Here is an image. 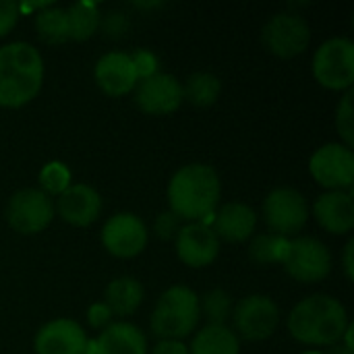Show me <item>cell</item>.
<instances>
[{
    "label": "cell",
    "instance_id": "cell-1",
    "mask_svg": "<svg viewBox=\"0 0 354 354\" xmlns=\"http://www.w3.org/2000/svg\"><path fill=\"white\" fill-rule=\"evenodd\" d=\"M168 205L174 216L189 222H205L220 205L222 185L218 172L207 164L178 168L168 183Z\"/></svg>",
    "mask_w": 354,
    "mask_h": 354
},
{
    "label": "cell",
    "instance_id": "cell-2",
    "mask_svg": "<svg viewBox=\"0 0 354 354\" xmlns=\"http://www.w3.org/2000/svg\"><path fill=\"white\" fill-rule=\"evenodd\" d=\"M344 305L330 295H311L295 305L288 315L290 336L307 346H334L342 342L348 330Z\"/></svg>",
    "mask_w": 354,
    "mask_h": 354
},
{
    "label": "cell",
    "instance_id": "cell-3",
    "mask_svg": "<svg viewBox=\"0 0 354 354\" xmlns=\"http://www.w3.org/2000/svg\"><path fill=\"white\" fill-rule=\"evenodd\" d=\"M44 83V58L27 41H10L0 48V106L21 108L29 104Z\"/></svg>",
    "mask_w": 354,
    "mask_h": 354
},
{
    "label": "cell",
    "instance_id": "cell-4",
    "mask_svg": "<svg viewBox=\"0 0 354 354\" xmlns=\"http://www.w3.org/2000/svg\"><path fill=\"white\" fill-rule=\"evenodd\" d=\"M199 297L187 286H172L158 299L149 317V328L160 340H180L195 332L199 324Z\"/></svg>",
    "mask_w": 354,
    "mask_h": 354
},
{
    "label": "cell",
    "instance_id": "cell-5",
    "mask_svg": "<svg viewBox=\"0 0 354 354\" xmlns=\"http://www.w3.org/2000/svg\"><path fill=\"white\" fill-rule=\"evenodd\" d=\"M315 81L332 91H348L354 83V44L348 37L324 41L313 56Z\"/></svg>",
    "mask_w": 354,
    "mask_h": 354
},
{
    "label": "cell",
    "instance_id": "cell-6",
    "mask_svg": "<svg viewBox=\"0 0 354 354\" xmlns=\"http://www.w3.org/2000/svg\"><path fill=\"white\" fill-rule=\"evenodd\" d=\"M232 332L249 342H261L274 336L280 324L278 305L266 295H249L232 309Z\"/></svg>",
    "mask_w": 354,
    "mask_h": 354
},
{
    "label": "cell",
    "instance_id": "cell-7",
    "mask_svg": "<svg viewBox=\"0 0 354 354\" xmlns=\"http://www.w3.org/2000/svg\"><path fill=\"white\" fill-rule=\"evenodd\" d=\"M282 266L292 280L303 284H315L330 276L332 253L322 241L313 236H297L288 241Z\"/></svg>",
    "mask_w": 354,
    "mask_h": 354
},
{
    "label": "cell",
    "instance_id": "cell-8",
    "mask_svg": "<svg viewBox=\"0 0 354 354\" xmlns=\"http://www.w3.org/2000/svg\"><path fill=\"white\" fill-rule=\"evenodd\" d=\"M263 220L272 234L288 239L305 228L309 220V205L297 189L278 187L263 201Z\"/></svg>",
    "mask_w": 354,
    "mask_h": 354
},
{
    "label": "cell",
    "instance_id": "cell-9",
    "mask_svg": "<svg viewBox=\"0 0 354 354\" xmlns=\"http://www.w3.org/2000/svg\"><path fill=\"white\" fill-rule=\"evenodd\" d=\"M56 207L52 197L39 189H21L17 191L6 205L8 226L25 236L44 232L54 220Z\"/></svg>",
    "mask_w": 354,
    "mask_h": 354
},
{
    "label": "cell",
    "instance_id": "cell-10",
    "mask_svg": "<svg viewBox=\"0 0 354 354\" xmlns=\"http://www.w3.org/2000/svg\"><path fill=\"white\" fill-rule=\"evenodd\" d=\"M309 172L328 191H351L354 183L353 147L344 143L322 145L309 160Z\"/></svg>",
    "mask_w": 354,
    "mask_h": 354
},
{
    "label": "cell",
    "instance_id": "cell-11",
    "mask_svg": "<svg viewBox=\"0 0 354 354\" xmlns=\"http://www.w3.org/2000/svg\"><path fill=\"white\" fill-rule=\"evenodd\" d=\"M261 41L274 56L295 58L309 48L311 29L303 17L295 12H278L263 25Z\"/></svg>",
    "mask_w": 354,
    "mask_h": 354
},
{
    "label": "cell",
    "instance_id": "cell-12",
    "mask_svg": "<svg viewBox=\"0 0 354 354\" xmlns=\"http://www.w3.org/2000/svg\"><path fill=\"white\" fill-rule=\"evenodd\" d=\"M100 239L110 255L118 259H131L143 253L147 247V228L139 216L120 212L106 220Z\"/></svg>",
    "mask_w": 354,
    "mask_h": 354
},
{
    "label": "cell",
    "instance_id": "cell-13",
    "mask_svg": "<svg viewBox=\"0 0 354 354\" xmlns=\"http://www.w3.org/2000/svg\"><path fill=\"white\" fill-rule=\"evenodd\" d=\"M133 91L137 108L149 116L172 114L185 102L183 83L168 73H156L145 79H139Z\"/></svg>",
    "mask_w": 354,
    "mask_h": 354
},
{
    "label": "cell",
    "instance_id": "cell-14",
    "mask_svg": "<svg viewBox=\"0 0 354 354\" xmlns=\"http://www.w3.org/2000/svg\"><path fill=\"white\" fill-rule=\"evenodd\" d=\"M176 255L189 268H207L220 255V239L207 222H189L176 234Z\"/></svg>",
    "mask_w": 354,
    "mask_h": 354
},
{
    "label": "cell",
    "instance_id": "cell-15",
    "mask_svg": "<svg viewBox=\"0 0 354 354\" xmlns=\"http://www.w3.org/2000/svg\"><path fill=\"white\" fill-rule=\"evenodd\" d=\"M87 334L73 319H54L41 326L35 334V354H85Z\"/></svg>",
    "mask_w": 354,
    "mask_h": 354
},
{
    "label": "cell",
    "instance_id": "cell-16",
    "mask_svg": "<svg viewBox=\"0 0 354 354\" xmlns=\"http://www.w3.org/2000/svg\"><path fill=\"white\" fill-rule=\"evenodd\" d=\"M95 83L97 87L110 95V97H120L127 95L135 89L139 75L133 64L131 54L127 52H108L95 62Z\"/></svg>",
    "mask_w": 354,
    "mask_h": 354
},
{
    "label": "cell",
    "instance_id": "cell-17",
    "mask_svg": "<svg viewBox=\"0 0 354 354\" xmlns=\"http://www.w3.org/2000/svg\"><path fill=\"white\" fill-rule=\"evenodd\" d=\"M54 207L66 224L85 228L100 218L102 197L93 187L83 185V183H73L64 193L58 195V201Z\"/></svg>",
    "mask_w": 354,
    "mask_h": 354
},
{
    "label": "cell",
    "instance_id": "cell-18",
    "mask_svg": "<svg viewBox=\"0 0 354 354\" xmlns=\"http://www.w3.org/2000/svg\"><path fill=\"white\" fill-rule=\"evenodd\" d=\"M212 230L220 241L226 243H245L255 234L257 214L247 203H224L212 216Z\"/></svg>",
    "mask_w": 354,
    "mask_h": 354
},
{
    "label": "cell",
    "instance_id": "cell-19",
    "mask_svg": "<svg viewBox=\"0 0 354 354\" xmlns=\"http://www.w3.org/2000/svg\"><path fill=\"white\" fill-rule=\"evenodd\" d=\"M317 224L330 234H348L354 228V199L351 191H328L313 205Z\"/></svg>",
    "mask_w": 354,
    "mask_h": 354
},
{
    "label": "cell",
    "instance_id": "cell-20",
    "mask_svg": "<svg viewBox=\"0 0 354 354\" xmlns=\"http://www.w3.org/2000/svg\"><path fill=\"white\" fill-rule=\"evenodd\" d=\"M85 354H147V338L133 324H110L87 344Z\"/></svg>",
    "mask_w": 354,
    "mask_h": 354
},
{
    "label": "cell",
    "instance_id": "cell-21",
    "mask_svg": "<svg viewBox=\"0 0 354 354\" xmlns=\"http://www.w3.org/2000/svg\"><path fill=\"white\" fill-rule=\"evenodd\" d=\"M112 315H120V317H129L133 315L141 303H143V286L139 280L131 278V276H120L114 278L104 292V301H102Z\"/></svg>",
    "mask_w": 354,
    "mask_h": 354
},
{
    "label": "cell",
    "instance_id": "cell-22",
    "mask_svg": "<svg viewBox=\"0 0 354 354\" xmlns=\"http://www.w3.org/2000/svg\"><path fill=\"white\" fill-rule=\"evenodd\" d=\"M241 353V342L239 336L232 332L228 326H203L191 346L189 354H239Z\"/></svg>",
    "mask_w": 354,
    "mask_h": 354
},
{
    "label": "cell",
    "instance_id": "cell-23",
    "mask_svg": "<svg viewBox=\"0 0 354 354\" xmlns=\"http://www.w3.org/2000/svg\"><path fill=\"white\" fill-rule=\"evenodd\" d=\"M66 10V21H68V39L75 41H85L95 35L102 23L100 8L93 2H75Z\"/></svg>",
    "mask_w": 354,
    "mask_h": 354
},
{
    "label": "cell",
    "instance_id": "cell-24",
    "mask_svg": "<svg viewBox=\"0 0 354 354\" xmlns=\"http://www.w3.org/2000/svg\"><path fill=\"white\" fill-rule=\"evenodd\" d=\"M222 93V81L214 73H193L183 83V97L199 108H207L218 102Z\"/></svg>",
    "mask_w": 354,
    "mask_h": 354
},
{
    "label": "cell",
    "instance_id": "cell-25",
    "mask_svg": "<svg viewBox=\"0 0 354 354\" xmlns=\"http://www.w3.org/2000/svg\"><path fill=\"white\" fill-rule=\"evenodd\" d=\"M35 31L46 44H62L68 39L66 10L60 6H46L35 15Z\"/></svg>",
    "mask_w": 354,
    "mask_h": 354
},
{
    "label": "cell",
    "instance_id": "cell-26",
    "mask_svg": "<svg viewBox=\"0 0 354 354\" xmlns=\"http://www.w3.org/2000/svg\"><path fill=\"white\" fill-rule=\"evenodd\" d=\"M288 249V239L276 236V234H257L251 236L249 245V257L259 263V266H270V263H282L286 257Z\"/></svg>",
    "mask_w": 354,
    "mask_h": 354
},
{
    "label": "cell",
    "instance_id": "cell-27",
    "mask_svg": "<svg viewBox=\"0 0 354 354\" xmlns=\"http://www.w3.org/2000/svg\"><path fill=\"white\" fill-rule=\"evenodd\" d=\"M232 297L222 288H214L199 299V313L205 315L212 326H226V322L232 317Z\"/></svg>",
    "mask_w": 354,
    "mask_h": 354
},
{
    "label": "cell",
    "instance_id": "cell-28",
    "mask_svg": "<svg viewBox=\"0 0 354 354\" xmlns=\"http://www.w3.org/2000/svg\"><path fill=\"white\" fill-rule=\"evenodd\" d=\"M71 185V170L62 162H48L39 172V191H44L48 197L64 193Z\"/></svg>",
    "mask_w": 354,
    "mask_h": 354
},
{
    "label": "cell",
    "instance_id": "cell-29",
    "mask_svg": "<svg viewBox=\"0 0 354 354\" xmlns=\"http://www.w3.org/2000/svg\"><path fill=\"white\" fill-rule=\"evenodd\" d=\"M353 89H348L336 108V129L344 141L346 147H353L354 143V110H353Z\"/></svg>",
    "mask_w": 354,
    "mask_h": 354
},
{
    "label": "cell",
    "instance_id": "cell-30",
    "mask_svg": "<svg viewBox=\"0 0 354 354\" xmlns=\"http://www.w3.org/2000/svg\"><path fill=\"white\" fill-rule=\"evenodd\" d=\"M183 220L178 218V216H174L170 209L168 212H162L158 218H156V222H153V230H156V234L160 236V239H164V241H168V239H176V234H178V230L183 228V224H180Z\"/></svg>",
    "mask_w": 354,
    "mask_h": 354
},
{
    "label": "cell",
    "instance_id": "cell-31",
    "mask_svg": "<svg viewBox=\"0 0 354 354\" xmlns=\"http://www.w3.org/2000/svg\"><path fill=\"white\" fill-rule=\"evenodd\" d=\"M131 58H133V64L137 68L139 79H145V77L158 73V58L149 50H137L131 54Z\"/></svg>",
    "mask_w": 354,
    "mask_h": 354
},
{
    "label": "cell",
    "instance_id": "cell-32",
    "mask_svg": "<svg viewBox=\"0 0 354 354\" xmlns=\"http://www.w3.org/2000/svg\"><path fill=\"white\" fill-rule=\"evenodd\" d=\"M19 19V4L15 0H0V37L8 35Z\"/></svg>",
    "mask_w": 354,
    "mask_h": 354
},
{
    "label": "cell",
    "instance_id": "cell-33",
    "mask_svg": "<svg viewBox=\"0 0 354 354\" xmlns=\"http://www.w3.org/2000/svg\"><path fill=\"white\" fill-rule=\"evenodd\" d=\"M112 313H110V309L104 305V303H95V305H91L89 309H87V322H89V326L93 328V330H104V328H108L110 326V322H112Z\"/></svg>",
    "mask_w": 354,
    "mask_h": 354
},
{
    "label": "cell",
    "instance_id": "cell-34",
    "mask_svg": "<svg viewBox=\"0 0 354 354\" xmlns=\"http://www.w3.org/2000/svg\"><path fill=\"white\" fill-rule=\"evenodd\" d=\"M151 354H189V346L180 340H160Z\"/></svg>",
    "mask_w": 354,
    "mask_h": 354
},
{
    "label": "cell",
    "instance_id": "cell-35",
    "mask_svg": "<svg viewBox=\"0 0 354 354\" xmlns=\"http://www.w3.org/2000/svg\"><path fill=\"white\" fill-rule=\"evenodd\" d=\"M354 241H348L344 247V255H342V268L348 280H354Z\"/></svg>",
    "mask_w": 354,
    "mask_h": 354
},
{
    "label": "cell",
    "instance_id": "cell-36",
    "mask_svg": "<svg viewBox=\"0 0 354 354\" xmlns=\"http://www.w3.org/2000/svg\"><path fill=\"white\" fill-rule=\"evenodd\" d=\"M324 354H354L353 351H348L346 346H342V344H334V346H330V351Z\"/></svg>",
    "mask_w": 354,
    "mask_h": 354
},
{
    "label": "cell",
    "instance_id": "cell-37",
    "mask_svg": "<svg viewBox=\"0 0 354 354\" xmlns=\"http://www.w3.org/2000/svg\"><path fill=\"white\" fill-rule=\"evenodd\" d=\"M305 354H324V353H317V351H311V353H305Z\"/></svg>",
    "mask_w": 354,
    "mask_h": 354
}]
</instances>
